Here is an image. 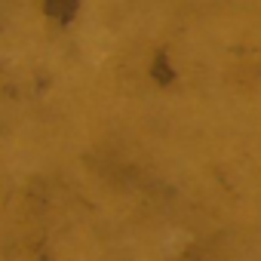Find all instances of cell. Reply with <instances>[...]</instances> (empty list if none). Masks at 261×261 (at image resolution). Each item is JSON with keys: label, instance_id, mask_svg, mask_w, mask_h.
Segmentation results:
<instances>
[{"label": "cell", "instance_id": "1", "mask_svg": "<svg viewBox=\"0 0 261 261\" xmlns=\"http://www.w3.org/2000/svg\"><path fill=\"white\" fill-rule=\"evenodd\" d=\"M46 10H49L56 19H68V16L74 13V0H49Z\"/></svg>", "mask_w": 261, "mask_h": 261}]
</instances>
